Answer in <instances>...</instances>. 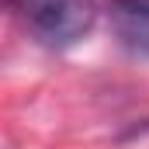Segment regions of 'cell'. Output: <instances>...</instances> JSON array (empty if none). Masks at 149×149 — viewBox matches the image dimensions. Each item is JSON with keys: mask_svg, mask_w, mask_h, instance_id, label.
<instances>
[{"mask_svg": "<svg viewBox=\"0 0 149 149\" xmlns=\"http://www.w3.org/2000/svg\"><path fill=\"white\" fill-rule=\"evenodd\" d=\"M24 28L49 49L73 45L90 31L97 10L94 0H10Z\"/></svg>", "mask_w": 149, "mask_h": 149, "instance_id": "1", "label": "cell"}, {"mask_svg": "<svg viewBox=\"0 0 149 149\" xmlns=\"http://www.w3.org/2000/svg\"><path fill=\"white\" fill-rule=\"evenodd\" d=\"M111 28L132 56L149 59V0H111Z\"/></svg>", "mask_w": 149, "mask_h": 149, "instance_id": "2", "label": "cell"}]
</instances>
